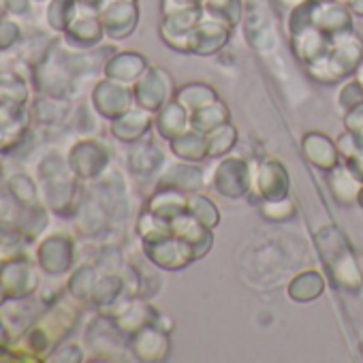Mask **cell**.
I'll use <instances>...</instances> for the list:
<instances>
[{"instance_id": "ba28073f", "label": "cell", "mask_w": 363, "mask_h": 363, "mask_svg": "<svg viewBox=\"0 0 363 363\" xmlns=\"http://www.w3.org/2000/svg\"><path fill=\"white\" fill-rule=\"evenodd\" d=\"M128 346H130V352L135 359L156 363V361H164L169 357L171 337L164 327L152 323V325H145L143 329H139L137 333H133L128 337Z\"/></svg>"}, {"instance_id": "1f68e13d", "label": "cell", "mask_w": 363, "mask_h": 363, "mask_svg": "<svg viewBox=\"0 0 363 363\" xmlns=\"http://www.w3.org/2000/svg\"><path fill=\"white\" fill-rule=\"evenodd\" d=\"M189 214H193L199 223H203L208 229H216L220 225V210L212 199H208L201 193H191L189 195Z\"/></svg>"}, {"instance_id": "d6a6232c", "label": "cell", "mask_w": 363, "mask_h": 363, "mask_svg": "<svg viewBox=\"0 0 363 363\" xmlns=\"http://www.w3.org/2000/svg\"><path fill=\"white\" fill-rule=\"evenodd\" d=\"M77 13V0H52L48 22L54 30H67Z\"/></svg>"}, {"instance_id": "f35d334b", "label": "cell", "mask_w": 363, "mask_h": 363, "mask_svg": "<svg viewBox=\"0 0 363 363\" xmlns=\"http://www.w3.org/2000/svg\"><path fill=\"white\" fill-rule=\"evenodd\" d=\"M344 126L352 133H363V103L344 113Z\"/></svg>"}, {"instance_id": "681fc988", "label": "cell", "mask_w": 363, "mask_h": 363, "mask_svg": "<svg viewBox=\"0 0 363 363\" xmlns=\"http://www.w3.org/2000/svg\"><path fill=\"white\" fill-rule=\"evenodd\" d=\"M39 3H43V0H39Z\"/></svg>"}, {"instance_id": "3957f363", "label": "cell", "mask_w": 363, "mask_h": 363, "mask_svg": "<svg viewBox=\"0 0 363 363\" xmlns=\"http://www.w3.org/2000/svg\"><path fill=\"white\" fill-rule=\"evenodd\" d=\"M291 191L289 171L280 160L265 158L252 167V184H250V197L257 203L263 201H280L286 199Z\"/></svg>"}, {"instance_id": "74e56055", "label": "cell", "mask_w": 363, "mask_h": 363, "mask_svg": "<svg viewBox=\"0 0 363 363\" xmlns=\"http://www.w3.org/2000/svg\"><path fill=\"white\" fill-rule=\"evenodd\" d=\"M206 0H162L160 3V11L162 16H169L173 11H179V9H191V7H203Z\"/></svg>"}, {"instance_id": "ab89813d", "label": "cell", "mask_w": 363, "mask_h": 363, "mask_svg": "<svg viewBox=\"0 0 363 363\" xmlns=\"http://www.w3.org/2000/svg\"><path fill=\"white\" fill-rule=\"evenodd\" d=\"M18 35H20V30L16 24H11L7 20H0V50L9 48L18 39Z\"/></svg>"}, {"instance_id": "44dd1931", "label": "cell", "mask_w": 363, "mask_h": 363, "mask_svg": "<svg viewBox=\"0 0 363 363\" xmlns=\"http://www.w3.org/2000/svg\"><path fill=\"white\" fill-rule=\"evenodd\" d=\"M189 128H191V113L175 99L169 101L162 109H158L154 113V130L164 141H171L173 137L186 133Z\"/></svg>"}, {"instance_id": "7a4b0ae2", "label": "cell", "mask_w": 363, "mask_h": 363, "mask_svg": "<svg viewBox=\"0 0 363 363\" xmlns=\"http://www.w3.org/2000/svg\"><path fill=\"white\" fill-rule=\"evenodd\" d=\"M208 184L225 199H242L250 193L252 184V167L235 156H229L214 164Z\"/></svg>"}, {"instance_id": "277c9868", "label": "cell", "mask_w": 363, "mask_h": 363, "mask_svg": "<svg viewBox=\"0 0 363 363\" xmlns=\"http://www.w3.org/2000/svg\"><path fill=\"white\" fill-rule=\"evenodd\" d=\"M133 96H135V105H139V107L156 113L169 101H173V96H175L173 79H171V75L164 69L150 67L133 84Z\"/></svg>"}, {"instance_id": "d590c367", "label": "cell", "mask_w": 363, "mask_h": 363, "mask_svg": "<svg viewBox=\"0 0 363 363\" xmlns=\"http://www.w3.org/2000/svg\"><path fill=\"white\" fill-rule=\"evenodd\" d=\"M361 103H363V86L352 77L350 82H346L340 88V92H337V107L346 113V111H350L352 107H357Z\"/></svg>"}, {"instance_id": "52a82bcc", "label": "cell", "mask_w": 363, "mask_h": 363, "mask_svg": "<svg viewBox=\"0 0 363 363\" xmlns=\"http://www.w3.org/2000/svg\"><path fill=\"white\" fill-rule=\"evenodd\" d=\"M101 24L109 39L122 41L130 37L139 24V7L130 0H107L99 11Z\"/></svg>"}, {"instance_id": "9a60e30c", "label": "cell", "mask_w": 363, "mask_h": 363, "mask_svg": "<svg viewBox=\"0 0 363 363\" xmlns=\"http://www.w3.org/2000/svg\"><path fill=\"white\" fill-rule=\"evenodd\" d=\"M214 229H208L203 223H199L193 214L184 212L179 214L177 218L171 220V233L179 240H184L186 244H191L195 261L203 259L212 246H214Z\"/></svg>"}, {"instance_id": "7dc6e473", "label": "cell", "mask_w": 363, "mask_h": 363, "mask_svg": "<svg viewBox=\"0 0 363 363\" xmlns=\"http://www.w3.org/2000/svg\"><path fill=\"white\" fill-rule=\"evenodd\" d=\"M337 3H342V5H348V3H350V0H337Z\"/></svg>"}, {"instance_id": "9c48e42d", "label": "cell", "mask_w": 363, "mask_h": 363, "mask_svg": "<svg viewBox=\"0 0 363 363\" xmlns=\"http://www.w3.org/2000/svg\"><path fill=\"white\" fill-rule=\"evenodd\" d=\"M92 105L99 116H103L107 120H116L135 105V96L126 84H120L113 79H103L101 84H96V88L92 92Z\"/></svg>"}, {"instance_id": "4fadbf2b", "label": "cell", "mask_w": 363, "mask_h": 363, "mask_svg": "<svg viewBox=\"0 0 363 363\" xmlns=\"http://www.w3.org/2000/svg\"><path fill=\"white\" fill-rule=\"evenodd\" d=\"M231 30L233 28H229L227 24L206 16L195 26V30L189 35V54H195V56H214V54H218L227 45V41L231 37Z\"/></svg>"}, {"instance_id": "60d3db41", "label": "cell", "mask_w": 363, "mask_h": 363, "mask_svg": "<svg viewBox=\"0 0 363 363\" xmlns=\"http://www.w3.org/2000/svg\"><path fill=\"white\" fill-rule=\"evenodd\" d=\"M272 3H274V7H276L278 11L291 13V11H295L297 7H301L303 3H308V0H272Z\"/></svg>"}, {"instance_id": "f546056e", "label": "cell", "mask_w": 363, "mask_h": 363, "mask_svg": "<svg viewBox=\"0 0 363 363\" xmlns=\"http://www.w3.org/2000/svg\"><path fill=\"white\" fill-rule=\"evenodd\" d=\"M201 9L208 18H214L229 28H235L242 22V0H206Z\"/></svg>"}, {"instance_id": "4316f807", "label": "cell", "mask_w": 363, "mask_h": 363, "mask_svg": "<svg viewBox=\"0 0 363 363\" xmlns=\"http://www.w3.org/2000/svg\"><path fill=\"white\" fill-rule=\"evenodd\" d=\"M325 291V280L318 272H301L289 284V297L297 303H308L320 297Z\"/></svg>"}, {"instance_id": "7bdbcfd3", "label": "cell", "mask_w": 363, "mask_h": 363, "mask_svg": "<svg viewBox=\"0 0 363 363\" xmlns=\"http://www.w3.org/2000/svg\"><path fill=\"white\" fill-rule=\"evenodd\" d=\"M344 162H348L350 164V169L359 175V179L363 182V154H359V156H354L352 160H344Z\"/></svg>"}, {"instance_id": "f6af8a7d", "label": "cell", "mask_w": 363, "mask_h": 363, "mask_svg": "<svg viewBox=\"0 0 363 363\" xmlns=\"http://www.w3.org/2000/svg\"><path fill=\"white\" fill-rule=\"evenodd\" d=\"M352 77H354V79H357V82H359V84L363 86V62L359 65V69H357V73H354Z\"/></svg>"}, {"instance_id": "5b68a950", "label": "cell", "mask_w": 363, "mask_h": 363, "mask_svg": "<svg viewBox=\"0 0 363 363\" xmlns=\"http://www.w3.org/2000/svg\"><path fill=\"white\" fill-rule=\"evenodd\" d=\"M143 257L158 269L164 272H179L195 263V255L191 244L184 240L175 238L173 233L158 240V242H147L143 244Z\"/></svg>"}, {"instance_id": "30bf717a", "label": "cell", "mask_w": 363, "mask_h": 363, "mask_svg": "<svg viewBox=\"0 0 363 363\" xmlns=\"http://www.w3.org/2000/svg\"><path fill=\"white\" fill-rule=\"evenodd\" d=\"M333 45V35H327L325 30L316 26H308L295 35H291V48L295 58L308 69L318 62H323Z\"/></svg>"}, {"instance_id": "2e32d148", "label": "cell", "mask_w": 363, "mask_h": 363, "mask_svg": "<svg viewBox=\"0 0 363 363\" xmlns=\"http://www.w3.org/2000/svg\"><path fill=\"white\" fill-rule=\"evenodd\" d=\"M150 128H154V113L139 105H133L120 118L111 120L113 137L124 143H135V141L143 139L150 133Z\"/></svg>"}, {"instance_id": "7c38bea8", "label": "cell", "mask_w": 363, "mask_h": 363, "mask_svg": "<svg viewBox=\"0 0 363 363\" xmlns=\"http://www.w3.org/2000/svg\"><path fill=\"white\" fill-rule=\"evenodd\" d=\"M310 26L325 30L327 35H337L352 28V13L337 0H308Z\"/></svg>"}, {"instance_id": "8fae6325", "label": "cell", "mask_w": 363, "mask_h": 363, "mask_svg": "<svg viewBox=\"0 0 363 363\" xmlns=\"http://www.w3.org/2000/svg\"><path fill=\"white\" fill-rule=\"evenodd\" d=\"M67 35V43L75 50H92L101 43L105 28L101 24L99 11L84 7L77 3V13L73 18V22L69 24V28L65 30Z\"/></svg>"}, {"instance_id": "d6986e66", "label": "cell", "mask_w": 363, "mask_h": 363, "mask_svg": "<svg viewBox=\"0 0 363 363\" xmlns=\"http://www.w3.org/2000/svg\"><path fill=\"white\" fill-rule=\"evenodd\" d=\"M325 177H327V186L337 203H342V206L357 203V195L363 186V182L350 169L348 162H340L333 169L325 171Z\"/></svg>"}, {"instance_id": "b9f144b4", "label": "cell", "mask_w": 363, "mask_h": 363, "mask_svg": "<svg viewBox=\"0 0 363 363\" xmlns=\"http://www.w3.org/2000/svg\"><path fill=\"white\" fill-rule=\"evenodd\" d=\"M7 11L11 13H26L28 11V0H5Z\"/></svg>"}, {"instance_id": "4dcf8cb0", "label": "cell", "mask_w": 363, "mask_h": 363, "mask_svg": "<svg viewBox=\"0 0 363 363\" xmlns=\"http://www.w3.org/2000/svg\"><path fill=\"white\" fill-rule=\"evenodd\" d=\"M137 235L141 238L143 244L147 242H158L167 235H171V220H164L160 216H156L154 212H150L147 208L139 214L137 220Z\"/></svg>"}, {"instance_id": "d4e9b609", "label": "cell", "mask_w": 363, "mask_h": 363, "mask_svg": "<svg viewBox=\"0 0 363 363\" xmlns=\"http://www.w3.org/2000/svg\"><path fill=\"white\" fill-rule=\"evenodd\" d=\"M143 139L135 141V145L128 154V164L137 175H152L162 164V152L154 143L143 141Z\"/></svg>"}, {"instance_id": "ac0fdd59", "label": "cell", "mask_w": 363, "mask_h": 363, "mask_svg": "<svg viewBox=\"0 0 363 363\" xmlns=\"http://www.w3.org/2000/svg\"><path fill=\"white\" fill-rule=\"evenodd\" d=\"M301 150H303L306 160L320 171H329L342 162V156H340L335 141L329 139L325 133H318V130H312L303 137Z\"/></svg>"}, {"instance_id": "e575fe53", "label": "cell", "mask_w": 363, "mask_h": 363, "mask_svg": "<svg viewBox=\"0 0 363 363\" xmlns=\"http://www.w3.org/2000/svg\"><path fill=\"white\" fill-rule=\"evenodd\" d=\"M335 145L340 150L342 160H352L354 156L363 154V133H352V130H344L337 139Z\"/></svg>"}, {"instance_id": "603a6c76", "label": "cell", "mask_w": 363, "mask_h": 363, "mask_svg": "<svg viewBox=\"0 0 363 363\" xmlns=\"http://www.w3.org/2000/svg\"><path fill=\"white\" fill-rule=\"evenodd\" d=\"M169 147H171L173 156H177L179 160H189V162H203V160H208L206 133L195 130L193 126L186 133L173 137L169 141Z\"/></svg>"}, {"instance_id": "bcb514c9", "label": "cell", "mask_w": 363, "mask_h": 363, "mask_svg": "<svg viewBox=\"0 0 363 363\" xmlns=\"http://www.w3.org/2000/svg\"><path fill=\"white\" fill-rule=\"evenodd\" d=\"M357 206L363 210V186H361V191H359V195H357Z\"/></svg>"}, {"instance_id": "f1b7e54d", "label": "cell", "mask_w": 363, "mask_h": 363, "mask_svg": "<svg viewBox=\"0 0 363 363\" xmlns=\"http://www.w3.org/2000/svg\"><path fill=\"white\" fill-rule=\"evenodd\" d=\"M206 143H208V158H223L225 154H229L235 147L238 128L231 122L220 124L218 128L206 133Z\"/></svg>"}, {"instance_id": "8d00e7d4", "label": "cell", "mask_w": 363, "mask_h": 363, "mask_svg": "<svg viewBox=\"0 0 363 363\" xmlns=\"http://www.w3.org/2000/svg\"><path fill=\"white\" fill-rule=\"evenodd\" d=\"M94 267L99 269V274H120L122 267H124V255L118 248H113V246L103 248L99 252V257H96V265Z\"/></svg>"}, {"instance_id": "8992f818", "label": "cell", "mask_w": 363, "mask_h": 363, "mask_svg": "<svg viewBox=\"0 0 363 363\" xmlns=\"http://www.w3.org/2000/svg\"><path fill=\"white\" fill-rule=\"evenodd\" d=\"M206 18L201 7L179 9L169 16H162L160 24V39L175 52L189 54V35L195 30V26Z\"/></svg>"}, {"instance_id": "836d02e7", "label": "cell", "mask_w": 363, "mask_h": 363, "mask_svg": "<svg viewBox=\"0 0 363 363\" xmlns=\"http://www.w3.org/2000/svg\"><path fill=\"white\" fill-rule=\"evenodd\" d=\"M259 208L267 220H276V223H284L295 216V203L291 197L280 199V201H263L259 203Z\"/></svg>"}, {"instance_id": "e0dca14e", "label": "cell", "mask_w": 363, "mask_h": 363, "mask_svg": "<svg viewBox=\"0 0 363 363\" xmlns=\"http://www.w3.org/2000/svg\"><path fill=\"white\" fill-rule=\"evenodd\" d=\"M107 162H109V152L103 143L96 141H84L75 145V150L71 152V167L84 179L99 177L107 169Z\"/></svg>"}, {"instance_id": "7402d4cb", "label": "cell", "mask_w": 363, "mask_h": 363, "mask_svg": "<svg viewBox=\"0 0 363 363\" xmlns=\"http://www.w3.org/2000/svg\"><path fill=\"white\" fill-rule=\"evenodd\" d=\"M145 208L150 212H154L156 216L164 218V220H173L179 214L186 212V208H189V195L177 191V189H171V186H156V191L147 199Z\"/></svg>"}, {"instance_id": "ee69618b", "label": "cell", "mask_w": 363, "mask_h": 363, "mask_svg": "<svg viewBox=\"0 0 363 363\" xmlns=\"http://www.w3.org/2000/svg\"><path fill=\"white\" fill-rule=\"evenodd\" d=\"M346 7L350 9V13H352V16L363 18V0H350V3H348Z\"/></svg>"}, {"instance_id": "ffe728a7", "label": "cell", "mask_w": 363, "mask_h": 363, "mask_svg": "<svg viewBox=\"0 0 363 363\" xmlns=\"http://www.w3.org/2000/svg\"><path fill=\"white\" fill-rule=\"evenodd\" d=\"M147 69H150V65H147L145 56H141L137 52H122L107 60V65L103 67V73L107 79L133 86Z\"/></svg>"}, {"instance_id": "6da1fadb", "label": "cell", "mask_w": 363, "mask_h": 363, "mask_svg": "<svg viewBox=\"0 0 363 363\" xmlns=\"http://www.w3.org/2000/svg\"><path fill=\"white\" fill-rule=\"evenodd\" d=\"M361 62H363V41L350 28L333 35V45L329 56L323 62L308 67L306 71L318 84H337L342 79L352 77Z\"/></svg>"}, {"instance_id": "c3c4849f", "label": "cell", "mask_w": 363, "mask_h": 363, "mask_svg": "<svg viewBox=\"0 0 363 363\" xmlns=\"http://www.w3.org/2000/svg\"><path fill=\"white\" fill-rule=\"evenodd\" d=\"M130 3H137V0H130Z\"/></svg>"}, {"instance_id": "5bb4252c", "label": "cell", "mask_w": 363, "mask_h": 363, "mask_svg": "<svg viewBox=\"0 0 363 363\" xmlns=\"http://www.w3.org/2000/svg\"><path fill=\"white\" fill-rule=\"evenodd\" d=\"M206 184H208V175H206L201 162H189V160L167 164L158 177V186H171V189H177L186 195L199 193Z\"/></svg>"}, {"instance_id": "484cf974", "label": "cell", "mask_w": 363, "mask_h": 363, "mask_svg": "<svg viewBox=\"0 0 363 363\" xmlns=\"http://www.w3.org/2000/svg\"><path fill=\"white\" fill-rule=\"evenodd\" d=\"M173 99L193 116L201 107L214 103L218 99V94H216V90L212 86L201 84V82H193V84H184L179 90H175Z\"/></svg>"}, {"instance_id": "cb8c5ba5", "label": "cell", "mask_w": 363, "mask_h": 363, "mask_svg": "<svg viewBox=\"0 0 363 363\" xmlns=\"http://www.w3.org/2000/svg\"><path fill=\"white\" fill-rule=\"evenodd\" d=\"M73 261V244L67 238H52L41 246V263L50 274H62Z\"/></svg>"}, {"instance_id": "83f0119b", "label": "cell", "mask_w": 363, "mask_h": 363, "mask_svg": "<svg viewBox=\"0 0 363 363\" xmlns=\"http://www.w3.org/2000/svg\"><path fill=\"white\" fill-rule=\"evenodd\" d=\"M229 118H231L229 107H227L220 99H216L214 103L201 107L199 111H195V113L191 116V126H193L195 130L210 133V130L218 128L220 124H227Z\"/></svg>"}]
</instances>
